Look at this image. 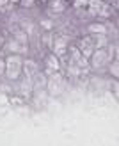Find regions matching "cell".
Returning <instances> with one entry per match:
<instances>
[{
    "mask_svg": "<svg viewBox=\"0 0 119 146\" xmlns=\"http://www.w3.org/2000/svg\"><path fill=\"white\" fill-rule=\"evenodd\" d=\"M21 66H23V59H21L20 54H9L7 55L5 57V73H4L7 77V80H13V82L20 80Z\"/></svg>",
    "mask_w": 119,
    "mask_h": 146,
    "instance_id": "cell-1",
    "label": "cell"
},
{
    "mask_svg": "<svg viewBox=\"0 0 119 146\" xmlns=\"http://www.w3.org/2000/svg\"><path fill=\"white\" fill-rule=\"evenodd\" d=\"M107 62H110V57L107 54V50L105 48H94L93 55L89 57V66L94 68V70H100V68L105 66Z\"/></svg>",
    "mask_w": 119,
    "mask_h": 146,
    "instance_id": "cell-2",
    "label": "cell"
},
{
    "mask_svg": "<svg viewBox=\"0 0 119 146\" xmlns=\"http://www.w3.org/2000/svg\"><path fill=\"white\" fill-rule=\"evenodd\" d=\"M4 48L7 50L9 54H20V55H25V54H28V45H23V43H20V41H16V39H7L5 43H4Z\"/></svg>",
    "mask_w": 119,
    "mask_h": 146,
    "instance_id": "cell-3",
    "label": "cell"
},
{
    "mask_svg": "<svg viewBox=\"0 0 119 146\" xmlns=\"http://www.w3.org/2000/svg\"><path fill=\"white\" fill-rule=\"evenodd\" d=\"M21 71L25 73V77H34L36 73L39 71V66L34 59H23V66H21Z\"/></svg>",
    "mask_w": 119,
    "mask_h": 146,
    "instance_id": "cell-4",
    "label": "cell"
},
{
    "mask_svg": "<svg viewBox=\"0 0 119 146\" xmlns=\"http://www.w3.org/2000/svg\"><path fill=\"white\" fill-rule=\"evenodd\" d=\"M44 61H46V68H48V70H54V71H59V70H61V61H59V57H57L55 54H50Z\"/></svg>",
    "mask_w": 119,
    "mask_h": 146,
    "instance_id": "cell-5",
    "label": "cell"
},
{
    "mask_svg": "<svg viewBox=\"0 0 119 146\" xmlns=\"http://www.w3.org/2000/svg\"><path fill=\"white\" fill-rule=\"evenodd\" d=\"M93 39H94V48H105L108 45L107 34H93Z\"/></svg>",
    "mask_w": 119,
    "mask_h": 146,
    "instance_id": "cell-6",
    "label": "cell"
},
{
    "mask_svg": "<svg viewBox=\"0 0 119 146\" xmlns=\"http://www.w3.org/2000/svg\"><path fill=\"white\" fill-rule=\"evenodd\" d=\"M87 31L91 34H107L108 29H107V25H103V23H91L87 27Z\"/></svg>",
    "mask_w": 119,
    "mask_h": 146,
    "instance_id": "cell-7",
    "label": "cell"
},
{
    "mask_svg": "<svg viewBox=\"0 0 119 146\" xmlns=\"http://www.w3.org/2000/svg\"><path fill=\"white\" fill-rule=\"evenodd\" d=\"M13 38L16 39V41H20V43H23V45H28V36H27L25 31H21V29H16V31H14Z\"/></svg>",
    "mask_w": 119,
    "mask_h": 146,
    "instance_id": "cell-8",
    "label": "cell"
},
{
    "mask_svg": "<svg viewBox=\"0 0 119 146\" xmlns=\"http://www.w3.org/2000/svg\"><path fill=\"white\" fill-rule=\"evenodd\" d=\"M87 5H89V0H73V7H77V9L87 7Z\"/></svg>",
    "mask_w": 119,
    "mask_h": 146,
    "instance_id": "cell-9",
    "label": "cell"
},
{
    "mask_svg": "<svg viewBox=\"0 0 119 146\" xmlns=\"http://www.w3.org/2000/svg\"><path fill=\"white\" fill-rule=\"evenodd\" d=\"M54 21H52V20H41V27H44V29H46V31H52V29H54Z\"/></svg>",
    "mask_w": 119,
    "mask_h": 146,
    "instance_id": "cell-10",
    "label": "cell"
},
{
    "mask_svg": "<svg viewBox=\"0 0 119 146\" xmlns=\"http://www.w3.org/2000/svg\"><path fill=\"white\" fill-rule=\"evenodd\" d=\"M108 70H110V73H112L114 77H117V59H114V61H112V64L108 66Z\"/></svg>",
    "mask_w": 119,
    "mask_h": 146,
    "instance_id": "cell-11",
    "label": "cell"
},
{
    "mask_svg": "<svg viewBox=\"0 0 119 146\" xmlns=\"http://www.w3.org/2000/svg\"><path fill=\"white\" fill-rule=\"evenodd\" d=\"M21 7H32L34 5V0H20V2H18Z\"/></svg>",
    "mask_w": 119,
    "mask_h": 146,
    "instance_id": "cell-12",
    "label": "cell"
},
{
    "mask_svg": "<svg viewBox=\"0 0 119 146\" xmlns=\"http://www.w3.org/2000/svg\"><path fill=\"white\" fill-rule=\"evenodd\" d=\"M4 73H5V59L0 57V75H4Z\"/></svg>",
    "mask_w": 119,
    "mask_h": 146,
    "instance_id": "cell-13",
    "label": "cell"
},
{
    "mask_svg": "<svg viewBox=\"0 0 119 146\" xmlns=\"http://www.w3.org/2000/svg\"><path fill=\"white\" fill-rule=\"evenodd\" d=\"M0 89H2V93H7V94H9V93H13V87L5 86V84H2V86H0Z\"/></svg>",
    "mask_w": 119,
    "mask_h": 146,
    "instance_id": "cell-14",
    "label": "cell"
},
{
    "mask_svg": "<svg viewBox=\"0 0 119 146\" xmlns=\"http://www.w3.org/2000/svg\"><path fill=\"white\" fill-rule=\"evenodd\" d=\"M9 4V0H0V11H4V7Z\"/></svg>",
    "mask_w": 119,
    "mask_h": 146,
    "instance_id": "cell-15",
    "label": "cell"
},
{
    "mask_svg": "<svg viewBox=\"0 0 119 146\" xmlns=\"http://www.w3.org/2000/svg\"><path fill=\"white\" fill-rule=\"evenodd\" d=\"M4 43H5V39H4V36H2V34H0V50H2V48H4Z\"/></svg>",
    "mask_w": 119,
    "mask_h": 146,
    "instance_id": "cell-16",
    "label": "cell"
},
{
    "mask_svg": "<svg viewBox=\"0 0 119 146\" xmlns=\"http://www.w3.org/2000/svg\"><path fill=\"white\" fill-rule=\"evenodd\" d=\"M41 2H48V0H41Z\"/></svg>",
    "mask_w": 119,
    "mask_h": 146,
    "instance_id": "cell-17",
    "label": "cell"
}]
</instances>
